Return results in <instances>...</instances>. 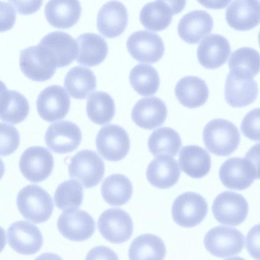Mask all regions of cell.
<instances>
[{"label": "cell", "mask_w": 260, "mask_h": 260, "mask_svg": "<svg viewBox=\"0 0 260 260\" xmlns=\"http://www.w3.org/2000/svg\"><path fill=\"white\" fill-rule=\"evenodd\" d=\"M203 139L206 148L212 153L226 156L238 148L240 134L237 126L224 119L216 118L210 121L205 126Z\"/></svg>", "instance_id": "6da1fadb"}, {"label": "cell", "mask_w": 260, "mask_h": 260, "mask_svg": "<svg viewBox=\"0 0 260 260\" xmlns=\"http://www.w3.org/2000/svg\"><path fill=\"white\" fill-rule=\"evenodd\" d=\"M16 204L21 214L25 219L36 223L47 221L54 209L50 194L36 184L28 185L22 188L17 194Z\"/></svg>", "instance_id": "7a4b0ae2"}, {"label": "cell", "mask_w": 260, "mask_h": 260, "mask_svg": "<svg viewBox=\"0 0 260 260\" xmlns=\"http://www.w3.org/2000/svg\"><path fill=\"white\" fill-rule=\"evenodd\" d=\"M68 171L71 178L79 181L85 188H91L103 179L105 165L95 151L85 149L78 151L72 157Z\"/></svg>", "instance_id": "3957f363"}, {"label": "cell", "mask_w": 260, "mask_h": 260, "mask_svg": "<svg viewBox=\"0 0 260 260\" xmlns=\"http://www.w3.org/2000/svg\"><path fill=\"white\" fill-rule=\"evenodd\" d=\"M204 246L208 251L218 257L238 254L244 246V236L238 230L226 226H218L205 235Z\"/></svg>", "instance_id": "277c9868"}, {"label": "cell", "mask_w": 260, "mask_h": 260, "mask_svg": "<svg viewBox=\"0 0 260 260\" xmlns=\"http://www.w3.org/2000/svg\"><path fill=\"white\" fill-rule=\"evenodd\" d=\"M208 205L200 194L186 192L178 196L172 205L174 221L184 228H192L200 224L206 217Z\"/></svg>", "instance_id": "5b68a950"}, {"label": "cell", "mask_w": 260, "mask_h": 260, "mask_svg": "<svg viewBox=\"0 0 260 260\" xmlns=\"http://www.w3.org/2000/svg\"><path fill=\"white\" fill-rule=\"evenodd\" d=\"M95 144L100 154L111 161L122 159L130 148V140L125 129L119 125L108 124L99 131Z\"/></svg>", "instance_id": "8992f818"}, {"label": "cell", "mask_w": 260, "mask_h": 260, "mask_svg": "<svg viewBox=\"0 0 260 260\" xmlns=\"http://www.w3.org/2000/svg\"><path fill=\"white\" fill-rule=\"evenodd\" d=\"M212 210L214 218L218 222L237 226L246 219L248 212V204L242 195L225 191L215 198Z\"/></svg>", "instance_id": "52a82bcc"}, {"label": "cell", "mask_w": 260, "mask_h": 260, "mask_svg": "<svg viewBox=\"0 0 260 260\" xmlns=\"http://www.w3.org/2000/svg\"><path fill=\"white\" fill-rule=\"evenodd\" d=\"M98 227L106 240L115 244H121L129 239L134 229L129 215L119 208L104 211L99 218Z\"/></svg>", "instance_id": "ba28073f"}, {"label": "cell", "mask_w": 260, "mask_h": 260, "mask_svg": "<svg viewBox=\"0 0 260 260\" xmlns=\"http://www.w3.org/2000/svg\"><path fill=\"white\" fill-rule=\"evenodd\" d=\"M19 166L26 179L38 183L50 176L54 167V159L46 148L32 146L27 148L21 154Z\"/></svg>", "instance_id": "9c48e42d"}, {"label": "cell", "mask_w": 260, "mask_h": 260, "mask_svg": "<svg viewBox=\"0 0 260 260\" xmlns=\"http://www.w3.org/2000/svg\"><path fill=\"white\" fill-rule=\"evenodd\" d=\"M19 66L25 76L38 82L50 79L55 73L56 68L47 53L39 44L21 51Z\"/></svg>", "instance_id": "30bf717a"}, {"label": "cell", "mask_w": 260, "mask_h": 260, "mask_svg": "<svg viewBox=\"0 0 260 260\" xmlns=\"http://www.w3.org/2000/svg\"><path fill=\"white\" fill-rule=\"evenodd\" d=\"M126 46L131 56L140 62H156L163 56L165 51L159 36L145 30L132 34L127 39Z\"/></svg>", "instance_id": "8fae6325"}, {"label": "cell", "mask_w": 260, "mask_h": 260, "mask_svg": "<svg viewBox=\"0 0 260 260\" xmlns=\"http://www.w3.org/2000/svg\"><path fill=\"white\" fill-rule=\"evenodd\" d=\"M70 98L62 86L53 85L44 89L36 102L38 113L44 120L52 122L63 119L68 114Z\"/></svg>", "instance_id": "7c38bea8"}, {"label": "cell", "mask_w": 260, "mask_h": 260, "mask_svg": "<svg viewBox=\"0 0 260 260\" xmlns=\"http://www.w3.org/2000/svg\"><path fill=\"white\" fill-rule=\"evenodd\" d=\"M39 45L47 53L56 68L69 65L77 56L78 48L76 40L63 31H55L47 34Z\"/></svg>", "instance_id": "4fadbf2b"}, {"label": "cell", "mask_w": 260, "mask_h": 260, "mask_svg": "<svg viewBox=\"0 0 260 260\" xmlns=\"http://www.w3.org/2000/svg\"><path fill=\"white\" fill-rule=\"evenodd\" d=\"M185 2L156 1L146 4L140 13V20L147 29L159 31L171 23L173 16L184 8Z\"/></svg>", "instance_id": "5bb4252c"}, {"label": "cell", "mask_w": 260, "mask_h": 260, "mask_svg": "<svg viewBox=\"0 0 260 260\" xmlns=\"http://www.w3.org/2000/svg\"><path fill=\"white\" fill-rule=\"evenodd\" d=\"M57 226L64 237L74 241L88 239L95 229V221L91 216L80 209L63 211L58 218Z\"/></svg>", "instance_id": "9a60e30c"}, {"label": "cell", "mask_w": 260, "mask_h": 260, "mask_svg": "<svg viewBox=\"0 0 260 260\" xmlns=\"http://www.w3.org/2000/svg\"><path fill=\"white\" fill-rule=\"evenodd\" d=\"M7 239L13 250L24 255L37 253L43 243L42 234L38 227L24 220L14 222L10 225L7 230Z\"/></svg>", "instance_id": "2e32d148"}, {"label": "cell", "mask_w": 260, "mask_h": 260, "mask_svg": "<svg viewBox=\"0 0 260 260\" xmlns=\"http://www.w3.org/2000/svg\"><path fill=\"white\" fill-rule=\"evenodd\" d=\"M45 140L47 147L59 154L71 152L80 145L82 134L80 128L69 121H61L51 124L47 128Z\"/></svg>", "instance_id": "e0dca14e"}, {"label": "cell", "mask_w": 260, "mask_h": 260, "mask_svg": "<svg viewBox=\"0 0 260 260\" xmlns=\"http://www.w3.org/2000/svg\"><path fill=\"white\" fill-rule=\"evenodd\" d=\"M128 17L127 9L122 3L116 1L108 2L98 12L96 20L98 29L105 37H117L125 29Z\"/></svg>", "instance_id": "ac0fdd59"}, {"label": "cell", "mask_w": 260, "mask_h": 260, "mask_svg": "<svg viewBox=\"0 0 260 260\" xmlns=\"http://www.w3.org/2000/svg\"><path fill=\"white\" fill-rule=\"evenodd\" d=\"M167 108L160 99L152 96L139 100L132 111V118L138 126L152 129L161 125L167 118Z\"/></svg>", "instance_id": "d6986e66"}, {"label": "cell", "mask_w": 260, "mask_h": 260, "mask_svg": "<svg viewBox=\"0 0 260 260\" xmlns=\"http://www.w3.org/2000/svg\"><path fill=\"white\" fill-rule=\"evenodd\" d=\"M231 53V46L223 36L213 34L200 43L197 57L200 63L207 69H214L225 63Z\"/></svg>", "instance_id": "ffe728a7"}, {"label": "cell", "mask_w": 260, "mask_h": 260, "mask_svg": "<svg viewBox=\"0 0 260 260\" xmlns=\"http://www.w3.org/2000/svg\"><path fill=\"white\" fill-rule=\"evenodd\" d=\"M228 24L238 30L253 28L260 22V1H232L225 11Z\"/></svg>", "instance_id": "44dd1931"}, {"label": "cell", "mask_w": 260, "mask_h": 260, "mask_svg": "<svg viewBox=\"0 0 260 260\" xmlns=\"http://www.w3.org/2000/svg\"><path fill=\"white\" fill-rule=\"evenodd\" d=\"M258 93V85L253 78H243L230 72L226 76L224 98L228 104L241 108L253 103Z\"/></svg>", "instance_id": "7402d4cb"}, {"label": "cell", "mask_w": 260, "mask_h": 260, "mask_svg": "<svg viewBox=\"0 0 260 260\" xmlns=\"http://www.w3.org/2000/svg\"><path fill=\"white\" fill-rule=\"evenodd\" d=\"M213 20L204 10H194L184 15L177 27L178 34L185 42L196 44L212 31Z\"/></svg>", "instance_id": "603a6c76"}, {"label": "cell", "mask_w": 260, "mask_h": 260, "mask_svg": "<svg viewBox=\"0 0 260 260\" xmlns=\"http://www.w3.org/2000/svg\"><path fill=\"white\" fill-rule=\"evenodd\" d=\"M180 170L177 162L173 157L161 155L155 157L149 164L146 177L154 187L166 189L174 186L178 181Z\"/></svg>", "instance_id": "cb8c5ba5"}, {"label": "cell", "mask_w": 260, "mask_h": 260, "mask_svg": "<svg viewBox=\"0 0 260 260\" xmlns=\"http://www.w3.org/2000/svg\"><path fill=\"white\" fill-rule=\"evenodd\" d=\"M46 20L52 26L60 29L71 27L79 20L81 8L78 1H50L45 7Z\"/></svg>", "instance_id": "d4e9b609"}, {"label": "cell", "mask_w": 260, "mask_h": 260, "mask_svg": "<svg viewBox=\"0 0 260 260\" xmlns=\"http://www.w3.org/2000/svg\"><path fill=\"white\" fill-rule=\"evenodd\" d=\"M78 51L76 60L85 66L93 67L101 63L108 54V45L101 36L91 32L82 34L76 39Z\"/></svg>", "instance_id": "484cf974"}, {"label": "cell", "mask_w": 260, "mask_h": 260, "mask_svg": "<svg viewBox=\"0 0 260 260\" xmlns=\"http://www.w3.org/2000/svg\"><path fill=\"white\" fill-rule=\"evenodd\" d=\"M176 96L184 107L196 108L203 105L209 96V89L201 78L188 76L181 78L175 88Z\"/></svg>", "instance_id": "4316f807"}, {"label": "cell", "mask_w": 260, "mask_h": 260, "mask_svg": "<svg viewBox=\"0 0 260 260\" xmlns=\"http://www.w3.org/2000/svg\"><path fill=\"white\" fill-rule=\"evenodd\" d=\"M219 176L224 186L238 190L247 188L255 179L243 158L238 157L229 158L222 164Z\"/></svg>", "instance_id": "83f0119b"}, {"label": "cell", "mask_w": 260, "mask_h": 260, "mask_svg": "<svg viewBox=\"0 0 260 260\" xmlns=\"http://www.w3.org/2000/svg\"><path fill=\"white\" fill-rule=\"evenodd\" d=\"M179 164L182 171L194 178L206 176L211 168V158L204 148L194 145H187L179 152Z\"/></svg>", "instance_id": "f1b7e54d"}, {"label": "cell", "mask_w": 260, "mask_h": 260, "mask_svg": "<svg viewBox=\"0 0 260 260\" xmlns=\"http://www.w3.org/2000/svg\"><path fill=\"white\" fill-rule=\"evenodd\" d=\"M0 118L6 122L17 124L27 116L29 106L27 100L20 92L7 90L2 82Z\"/></svg>", "instance_id": "f546056e"}, {"label": "cell", "mask_w": 260, "mask_h": 260, "mask_svg": "<svg viewBox=\"0 0 260 260\" xmlns=\"http://www.w3.org/2000/svg\"><path fill=\"white\" fill-rule=\"evenodd\" d=\"M64 86L73 98L85 99L95 90L96 77L89 69L76 66L67 73Z\"/></svg>", "instance_id": "4dcf8cb0"}, {"label": "cell", "mask_w": 260, "mask_h": 260, "mask_svg": "<svg viewBox=\"0 0 260 260\" xmlns=\"http://www.w3.org/2000/svg\"><path fill=\"white\" fill-rule=\"evenodd\" d=\"M166 248L159 237L145 234L136 237L131 243L128 250L129 260H164Z\"/></svg>", "instance_id": "1f68e13d"}, {"label": "cell", "mask_w": 260, "mask_h": 260, "mask_svg": "<svg viewBox=\"0 0 260 260\" xmlns=\"http://www.w3.org/2000/svg\"><path fill=\"white\" fill-rule=\"evenodd\" d=\"M133 191L130 180L120 174L109 176L101 185L102 197L111 206H120L126 204L131 199Z\"/></svg>", "instance_id": "d6a6232c"}, {"label": "cell", "mask_w": 260, "mask_h": 260, "mask_svg": "<svg viewBox=\"0 0 260 260\" xmlns=\"http://www.w3.org/2000/svg\"><path fill=\"white\" fill-rule=\"evenodd\" d=\"M230 72L243 78H252L260 71V54L254 49L244 47L235 50L228 61Z\"/></svg>", "instance_id": "836d02e7"}, {"label": "cell", "mask_w": 260, "mask_h": 260, "mask_svg": "<svg viewBox=\"0 0 260 260\" xmlns=\"http://www.w3.org/2000/svg\"><path fill=\"white\" fill-rule=\"evenodd\" d=\"M181 145L179 134L168 127H160L154 130L148 140L149 151L154 156L168 154L175 156Z\"/></svg>", "instance_id": "e575fe53"}, {"label": "cell", "mask_w": 260, "mask_h": 260, "mask_svg": "<svg viewBox=\"0 0 260 260\" xmlns=\"http://www.w3.org/2000/svg\"><path fill=\"white\" fill-rule=\"evenodd\" d=\"M129 82L133 89L142 96H150L157 91L160 83L156 69L150 64L139 63L131 71Z\"/></svg>", "instance_id": "d590c367"}, {"label": "cell", "mask_w": 260, "mask_h": 260, "mask_svg": "<svg viewBox=\"0 0 260 260\" xmlns=\"http://www.w3.org/2000/svg\"><path fill=\"white\" fill-rule=\"evenodd\" d=\"M86 113L93 122L100 125L106 124L111 121L115 115L114 101L107 92L96 91L87 100Z\"/></svg>", "instance_id": "8d00e7d4"}, {"label": "cell", "mask_w": 260, "mask_h": 260, "mask_svg": "<svg viewBox=\"0 0 260 260\" xmlns=\"http://www.w3.org/2000/svg\"><path fill=\"white\" fill-rule=\"evenodd\" d=\"M83 199V187L74 180H66L60 184L54 196L56 207L64 211L78 208L82 203Z\"/></svg>", "instance_id": "74e56055"}, {"label": "cell", "mask_w": 260, "mask_h": 260, "mask_svg": "<svg viewBox=\"0 0 260 260\" xmlns=\"http://www.w3.org/2000/svg\"><path fill=\"white\" fill-rule=\"evenodd\" d=\"M19 134L13 125L1 123V155L13 153L19 145Z\"/></svg>", "instance_id": "f35d334b"}, {"label": "cell", "mask_w": 260, "mask_h": 260, "mask_svg": "<svg viewBox=\"0 0 260 260\" xmlns=\"http://www.w3.org/2000/svg\"><path fill=\"white\" fill-rule=\"evenodd\" d=\"M241 130L249 139L260 141V108L253 109L246 114L241 124Z\"/></svg>", "instance_id": "ab89813d"}, {"label": "cell", "mask_w": 260, "mask_h": 260, "mask_svg": "<svg viewBox=\"0 0 260 260\" xmlns=\"http://www.w3.org/2000/svg\"><path fill=\"white\" fill-rule=\"evenodd\" d=\"M246 247L255 259L260 260V223L254 225L246 237Z\"/></svg>", "instance_id": "60d3db41"}, {"label": "cell", "mask_w": 260, "mask_h": 260, "mask_svg": "<svg viewBox=\"0 0 260 260\" xmlns=\"http://www.w3.org/2000/svg\"><path fill=\"white\" fill-rule=\"evenodd\" d=\"M254 179H260V143L251 147L243 158Z\"/></svg>", "instance_id": "b9f144b4"}, {"label": "cell", "mask_w": 260, "mask_h": 260, "mask_svg": "<svg viewBox=\"0 0 260 260\" xmlns=\"http://www.w3.org/2000/svg\"><path fill=\"white\" fill-rule=\"evenodd\" d=\"M85 260H119V258L116 253L109 247L98 246L89 250Z\"/></svg>", "instance_id": "7bdbcfd3"}, {"label": "cell", "mask_w": 260, "mask_h": 260, "mask_svg": "<svg viewBox=\"0 0 260 260\" xmlns=\"http://www.w3.org/2000/svg\"><path fill=\"white\" fill-rule=\"evenodd\" d=\"M1 31H6L13 27L15 21V11L10 4L1 2Z\"/></svg>", "instance_id": "ee69618b"}, {"label": "cell", "mask_w": 260, "mask_h": 260, "mask_svg": "<svg viewBox=\"0 0 260 260\" xmlns=\"http://www.w3.org/2000/svg\"><path fill=\"white\" fill-rule=\"evenodd\" d=\"M8 2L15 7L18 13L30 14L35 13L41 6L42 1H9Z\"/></svg>", "instance_id": "f6af8a7d"}, {"label": "cell", "mask_w": 260, "mask_h": 260, "mask_svg": "<svg viewBox=\"0 0 260 260\" xmlns=\"http://www.w3.org/2000/svg\"><path fill=\"white\" fill-rule=\"evenodd\" d=\"M35 260H63L58 255L51 252L44 253L40 255Z\"/></svg>", "instance_id": "bcb514c9"}, {"label": "cell", "mask_w": 260, "mask_h": 260, "mask_svg": "<svg viewBox=\"0 0 260 260\" xmlns=\"http://www.w3.org/2000/svg\"><path fill=\"white\" fill-rule=\"evenodd\" d=\"M224 260H245V259H244L243 258H242V257H240L239 256H235V257L228 258Z\"/></svg>", "instance_id": "7dc6e473"}, {"label": "cell", "mask_w": 260, "mask_h": 260, "mask_svg": "<svg viewBox=\"0 0 260 260\" xmlns=\"http://www.w3.org/2000/svg\"><path fill=\"white\" fill-rule=\"evenodd\" d=\"M258 43H259V46H260V30L259 31L258 35Z\"/></svg>", "instance_id": "c3c4849f"}]
</instances>
